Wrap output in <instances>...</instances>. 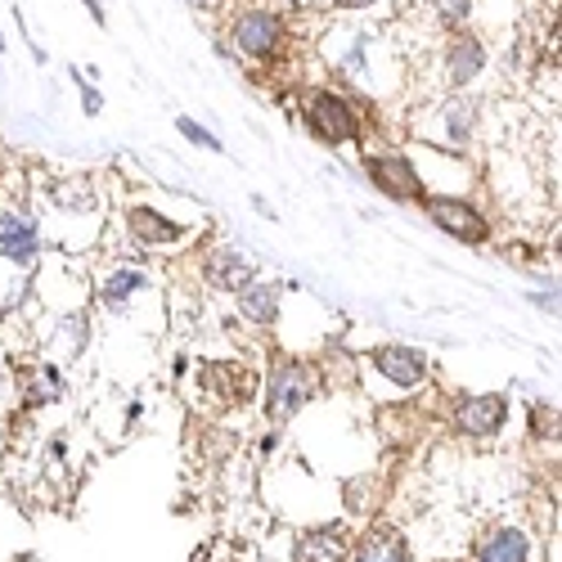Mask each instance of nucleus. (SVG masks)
I'll list each match as a JSON object with an SVG mask.
<instances>
[{
    "instance_id": "obj_1",
    "label": "nucleus",
    "mask_w": 562,
    "mask_h": 562,
    "mask_svg": "<svg viewBox=\"0 0 562 562\" xmlns=\"http://www.w3.org/2000/svg\"><path fill=\"white\" fill-rule=\"evenodd\" d=\"M315 50L324 59V68L338 72V86L351 90H369V95H387V90L401 81L396 72V50L379 23L369 19H334L319 32Z\"/></svg>"
},
{
    "instance_id": "obj_2",
    "label": "nucleus",
    "mask_w": 562,
    "mask_h": 562,
    "mask_svg": "<svg viewBox=\"0 0 562 562\" xmlns=\"http://www.w3.org/2000/svg\"><path fill=\"white\" fill-rule=\"evenodd\" d=\"M229 50L234 59H244L252 68H274L293 50V23L284 10H274L270 0H252V5H239L225 23Z\"/></svg>"
},
{
    "instance_id": "obj_3",
    "label": "nucleus",
    "mask_w": 562,
    "mask_h": 562,
    "mask_svg": "<svg viewBox=\"0 0 562 562\" xmlns=\"http://www.w3.org/2000/svg\"><path fill=\"white\" fill-rule=\"evenodd\" d=\"M297 109L306 131L319 139V145H356L364 139V100L356 95L351 86H302L297 90Z\"/></svg>"
},
{
    "instance_id": "obj_4",
    "label": "nucleus",
    "mask_w": 562,
    "mask_h": 562,
    "mask_svg": "<svg viewBox=\"0 0 562 562\" xmlns=\"http://www.w3.org/2000/svg\"><path fill=\"white\" fill-rule=\"evenodd\" d=\"M477 122H482V104L477 100H468L463 90H450L446 100H437L428 109V117L418 122V139L432 149H450V154H463L468 145H473V135H477Z\"/></svg>"
},
{
    "instance_id": "obj_5",
    "label": "nucleus",
    "mask_w": 562,
    "mask_h": 562,
    "mask_svg": "<svg viewBox=\"0 0 562 562\" xmlns=\"http://www.w3.org/2000/svg\"><path fill=\"white\" fill-rule=\"evenodd\" d=\"M315 369L297 356H279L266 373V418L270 424H289V418H297L311 401H315Z\"/></svg>"
},
{
    "instance_id": "obj_6",
    "label": "nucleus",
    "mask_w": 562,
    "mask_h": 562,
    "mask_svg": "<svg viewBox=\"0 0 562 562\" xmlns=\"http://www.w3.org/2000/svg\"><path fill=\"white\" fill-rule=\"evenodd\" d=\"M437 68H441V86L446 90H468L486 68H491V50L482 32L473 27H459V32H446L441 41V55H437Z\"/></svg>"
},
{
    "instance_id": "obj_7",
    "label": "nucleus",
    "mask_w": 562,
    "mask_h": 562,
    "mask_svg": "<svg viewBox=\"0 0 562 562\" xmlns=\"http://www.w3.org/2000/svg\"><path fill=\"white\" fill-rule=\"evenodd\" d=\"M364 171L373 180V190H383L396 203H424V176H418L414 158L405 149H379V154H364Z\"/></svg>"
},
{
    "instance_id": "obj_8",
    "label": "nucleus",
    "mask_w": 562,
    "mask_h": 562,
    "mask_svg": "<svg viewBox=\"0 0 562 562\" xmlns=\"http://www.w3.org/2000/svg\"><path fill=\"white\" fill-rule=\"evenodd\" d=\"M508 424V401L499 392H477V396H459L450 409V428L468 441H491Z\"/></svg>"
},
{
    "instance_id": "obj_9",
    "label": "nucleus",
    "mask_w": 562,
    "mask_h": 562,
    "mask_svg": "<svg viewBox=\"0 0 562 562\" xmlns=\"http://www.w3.org/2000/svg\"><path fill=\"white\" fill-rule=\"evenodd\" d=\"M424 212H428V221L441 229V234H450V239H459V244H486L491 239V221L482 216V207H473L468 199H450V194H432V199H424Z\"/></svg>"
},
{
    "instance_id": "obj_10",
    "label": "nucleus",
    "mask_w": 562,
    "mask_h": 562,
    "mask_svg": "<svg viewBox=\"0 0 562 562\" xmlns=\"http://www.w3.org/2000/svg\"><path fill=\"white\" fill-rule=\"evenodd\" d=\"M199 274H203V284H207L212 293L234 297L244 284H252V279H257L261 270H257V261H252L244 248H234V244H216V248H207V252H203Z\"/></svg>"
},
{
    "instance_id": "obj_11",
    "label": "nucleus",
    "mask_w": 562,
    "mask_h": 562,
    "mask_svg": "<svg viewBox=\"0 0 562 562\" xmlns=\"http://www.w3.org/2000/svg\"><path fill=\"white\" fill-rule=\"evenodd\" d=\"M0 261L19 274H27L41 261V225L23 207L0 212Z\"/></svg>"
},
{
    "instance_id": "obj_12",
    "label": "nucleus",
    "mask_w": 562,
    "mask_h": 562,
    "mask_svg": "<svg viewBox=\"0 0 562 562\" xmlns=\"http://www.w3.org/2000/svg\"><path fill=\"white\" fill-rule=\"evenodd\" d=\"M369 369L383 373V379L396 387V392H414L428 383V356L418 347H405V342H387V347H373L369 356Z\"/></svg>"
},
{
    "instance_id": "obj_13",
    "label": "nucleus",
    "mask_w": 562,
    "mask_h": 562,
    "mask_svg": "<svg viewBox=\"0 0 562 562\" xmlns=\"http://www.w3.org/2000/svg\"><path fill=\"white\" fill-rule=\"evenodd\" d=\"M126 229H131V239H135L139 248H171V244L190 239V225L171 221V216L158 212V207H131V212H126Z\"/></svg>"
},
{
    "instance_id": "obj_14",
    "label": "nucleus",
    "mask_w": 562,
    "mask_h": 562,
    "mask_svg": "<svg viewBox=\"0 0 562 562\" xmlns=\"http://www.w3.org/2000/svg\"><path fill=\"white\" fill-rule=\"evenodd\" d=\"M139 297H154V279L139 270V266H117L109 270V279L100 284V302L109 306V315H131Z\"/></svg>"
},
{
    "instance_id": "obj_15",
    "label": "nucleus",
    "mask_w": 562,
    "mask_h": 562,
    "mask_svg": "<svg viewBox=\"0 0 562 562\" xmlns=\"http://www.w3.org/2000/svg\"><path fill=\"white\" fill-rule=\"evenodd\" d=\"M199 387L216 401V405H244L252 396V373L234 369L229 360H207L199 369Z\"/></svg>"
},
{
    "instance_id": "obj_16",
    "label": "nucleus",
    "mask_w": 562,
    "mask_h": 562,
    "mask_svg": "<svg viewBox=\"0 0 562 562\" xmlns=\"http://www.w3.org/2000/svg\"><path fill=\"white\" fill-rule=\"evenodd\" d=\"M279 302H284V284H274V279H252V284H244L239 293H234V306H239V315L248 324H257V329H274L279 324Z\"/></svg>"
},
{
    "instance_id": "obj_17",
    "label": "nucleus",
    "mask_w": 562,
    "mask_h": 562,
    "mask_svg": "<svg viewBox=\"0 0 562 562\" xmlns=\"http://www.w3.org/2000/svg\"><path fill=\"white\" fill-rule=\"evenodd\" d=\"M351 562H414V558H409V544L396 527H369L356 540Z\"/></svg>"
},
{
    "instance_id": "obj_18",
    "label": "nucleus",
    "mask_w": 562,
    "mask_h": 562,
    "mask_svg": "<svg viewBox=\"0 0 562 562\" xmlns=\"http://www.w3.org/2000/svg\"><path fill=\"white\" fill-rule=\"evenodd\" d=\"M477 562H531V536L522 527H495L477 540Z\"/></svg>"
},
{
    "instance_id": "obj_19",
    "label": "nucleus",
    "mask_w": 562,
    "mask_h": 562,
    "mask_svg": "<svg viewBox=\"0 0 562 562\" xmlns=\"http://www.w3.org/2000/svg\"><path fill=\"white\" fill-rule=\"evenodd\" d=\"M351 553V540L342 527H324V531H311L302 536L297 544V562H347Z\"/></svg>"
},
{
    "instance_id": "obj_20",
    "label": "nucleus",
    "mask_w": 562,
    "mask_h": 562,
    "mask_svg": "<svg viewBox=\"0 0 562 562\" xmlns=\"http://www.w3.org/2000/svg\"><path fill=\"white\" fill-rule=\"evenodd\" d=\"M64 396V373L55 360H41L32 369H23V401L27 405H50Z\"/></svg>"
},
{
    "instance_id": "obj_21",
    "label": "nucleus",
    "mask_w": 562,
    "mask_h": 562,
    "mask_svg": "<svg viewBox=\"0 0 562 562\" xmlns=\"http://www.w3.org/2000/svg\"><path fill=\"white\" fill-rule=\"evenodd\" d=\"M424 5L432 14L437 32H459V27L473 23V14H477V0H424Z\"/></svg>"
},
{
    "instance_id": "obj_22",
    "label": "nucleus",
    "mask_w": 562,
    "mask_h": 562,
    "mask_svg": "<svg viewBox=\"0 0 562 562\" xmlns=\"http://www.w3.org/2000/svg\"><path fill=\"white\" fill-rule=\"evenodd\" d=\"M176 131L184 135V139H190V145L194 149H207V154H225V145H221V139L203 126V122H194V117H176Z\"/></svg>"
},
{
    "instance_id": "obj_23",
    "label": "nucleus",
    "mask_w": 562,
    "mask_h": 562,
    "mask_svg": "<svg viewBox=\"0 0 562 562\" xmlns=\"http://www.w3.org/2000/svg\"><path fill=\"white\" fill-rule=\"evenodd\" d=\"M334 14H342V19H379V14H387V0H324Z\"/></svg>"
},
{
    "instance_id": "obj_24",
    "label": "nucleus",
    "mask_w": 562,
    "mask_h": 562,
    "mask_svg": "<svg viewBox=\"0 0 562 562\" xmlns=\"http://www.w3.org/2000/svg\"><path fill=\"white\" fill-rule=\"evenodd\" d=\"M68 72H72V81H77L81 113H86V117H100V113H104V95H100V86H95V81H86V77H81V68H68Z\"/></svg>"
},
{
    "instance_id": "obj_25",
    "label": "nucleus",
    "mask_w": 562,
    "mask_h": 562,
    "mask_svg": "<svg viewBox=\"0 0 562 562\" xmlns=\"http://www.w3.org/2000/svg\"><path fill=\"white\" fill-rule=\"evenodd\" d=\"M184 5H190L194 14H203V19H225L234 0H184Z\"/></svg>"
},
{
    "instance_id": "obj_26",
    "label": "nucleus",
    "mask_w": 562,
    "mask_h": 562,
    "mask_svg": "<svg viewBox=\"0 0 562 562\" xmlns=\"http://www.w3.org/2000/svg\"><path fill=\"white\" fill-rule=\"evenodd\" d=\"M319 5H324V0H274V10H284L289 19H297V14L306 19V14H315Z\"/></svg>"
},
{
    "instance_id": "obj_27",
    "label": "nucleus",
    "mask_w": 562,
    "mask_h": 562,
    "mask_svg": "<svg viewBox=\"0 0 562 562\" xmlns=\"http://www.w3.org/2000/svg\"><path fill=\"white\" fill-rule=\"evenodd\" d=\"M81 10L90 14V23H95V27H109V10H104V0H81Z\"/></svg>"
},
{
    "instance_id": "obj_28",
    "label": "nucleus",
    "mask_w": 562,
    "mask_h": 562,
    "mask_svg": "<svg viewBox=\"0 0 562 562\" xmlns=\"http://www.w3.org/2000/svg\"><path fill=\"white\" fill-rule=\"evenodd\" d=\"M531 302H536L540 311H549V315H558V293H531Z\"/></svg>"
},
{
    "instance_id": "obj_29",
    "label": "nucleus",
    "mask_w": 562,
    "mask_h": 562,
    "mask_svg": "<svg viewBox=\"0 0 562 562\" xmlns=\"http://www.w3.org/2000/svg\"><path fill=\"white\" fill-rule=\"evenodd\" d=\"M252 207H257V212H261V216H266V221H274V207H270V203H266V199H261V194H252Z\"/></svg>"
},
{
    "instance_id": "obj_30",
    "label": "nucleus",
    "mask_w": 562,
    "mask_h": 562,
    "mask_svg": "<svg viewBox=\"0 0 562 562\" xmlns=\"http://www.w3.org/2000/svg\"><path fill=\"white\" fill-rule=\"evenodd\" d=\"M274 446H279V432H270V437H261V454H274Z\"/></svg>"
},
{
    "instance_id": "obj_31",
    "label": "nucleus",
    "mask_w": 562,
    "mask_h": 562,
    "mask_svg": "<svg viewBox=\"0 0 562 562\" xmlns=\"http://www.w3.org/2000/svg\"><path fill=\"white\" fill-rule=\"evenodd\" d=\"M0 55H5V36H0Z\"/></svg>"
}]
</instances>
